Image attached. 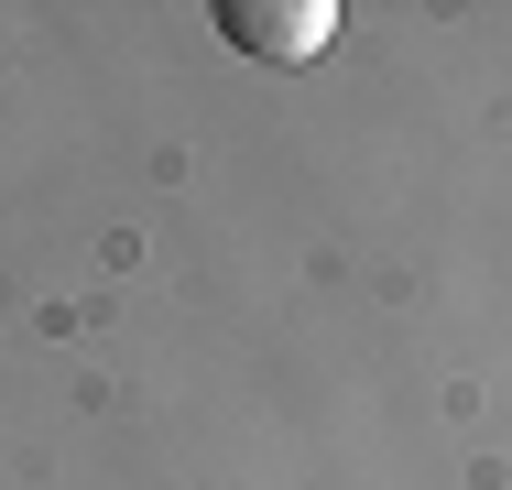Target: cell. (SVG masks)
I'll use <instances>...</instances> for the list:
<instances>
[{
  "label": "cell",
  "instance_id": "1",
  "mask_svg": "<svg viewBox=\"0 0 512 490\" xmlns=\"http://www.w3.org/2000/svg\"><path fill=\"white\" fill-rule=\"evenodd\" d=\"M218 33L262 66H306L338 44V0H218Z\"/></svg>",
  "mask_w": 512,
  "mask_h": 490
}]
</instances>
